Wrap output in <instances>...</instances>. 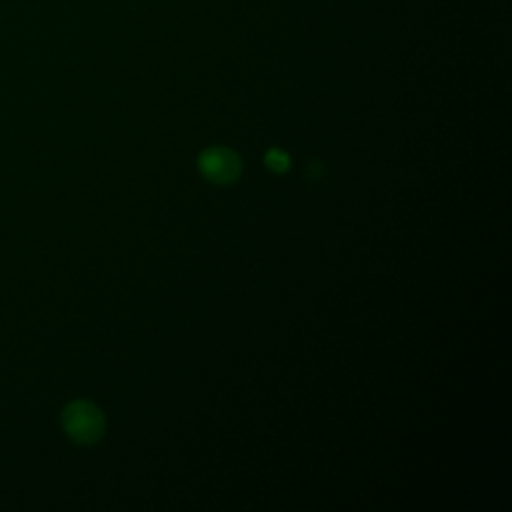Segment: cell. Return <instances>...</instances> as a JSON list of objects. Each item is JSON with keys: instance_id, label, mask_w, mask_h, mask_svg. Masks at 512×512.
I'll use <instances>...</instances> for the list:
<instances>
[{"instance_id": "obj_1", "label": "cell", "mask_w": 512, "mask_h": 512, "mask_svg": "<svg viewBox=\"0 0 512 512\" xmlns=\"http://www.w3.org/2000/svg\"><path fill=\"white\" fill-rule=\"evenodd\" d=\"M62 428L76 444H92L104 434L106 420L96 404L72 400L62 412Z\"/></svg>"}, {"instance_id": "obj_2", "label": "cell", "mask_w": 512, "mask_h": 512, "mask_svg": "<svg viewBox=\"0 0 512 512\" xmlns=\"http://www.w3.org/2000/svg\"><path fill=\"white\" fill-rule=\"evenodd\" d=\"M200 174L214 184H230L242 172L240 156L224 146H210L198 156Z\"/></svg>"}, {"instance_id": "obj_3", "label": "cell", "mask_w": 512, "mask_h": 512, "mask_svg": "<svg viewBox=\"0 0 512 512\" xmlns=\"http://www.w3.org/2000/svg\"><path fill=\"white\" fill-rule=\"evenodd\" d=\"M264 162L266 166L272 170V172H286L290 168V156L284 154L282 150L278 148H272L266 152L264 156Z\"/></svg>"}, {"instance_id": "obj_4", "label": "cell", "mask_w": 512, "mask_h": 512, "mask_svg": "<svg viewBox=\"0 0 512 512\" xmlns=\"http://www.w3.org/2000/svg\"><path fill=\"white\" fill-rule=\"evenodd\" d=\"M322 172H324V166L320 162H312L310 168H308V176L310 178H318Z\"/></svg>"}]
</instances>
